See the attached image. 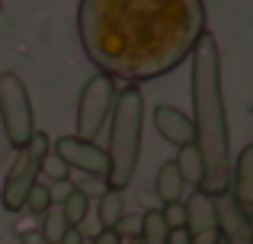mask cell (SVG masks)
Instances as JSON below:
<instances>
[{
    "label": "cell",
    "mask_w": 253,
    "mask_h": 244,
    "mask_svg": "<svg viewBox=\"0 0 253 244\" xmlns=\"http://www.w3.org/2000/svg\"><path fill=\"white\" fill-rule=\"evenodd\" d=\"M58 244H84V232H81V225H68V232L61 235V241Z\"/></svg>",
    "instance_id": "obj_24"
},
{
    "label": "cell",
    "mask_w": 253,
    "mask_h": 244,
    "mask_svg": "<svg viewBox=\"0 0 253 244\" xmlns=\"http://www.w3.org/2000/svg\"><path fill=\"white\" fill-rule=\"evenodd\" d=\"M183 177H179V170H176V164L167 161V164H161V170H157V177H154V193H157V199L161 202H176V199H183Z\"/></svg>",
    "instance_id": "obj_12"
},
{
    "label": "cell",
    "mask_w": 253,
    "mask_h": 244,
    "mask_svg": "<svg viewBox=\"0 0 253 244\" xmlns=\"http://www.w3.org/2000/svg\"><path fill=\"white\" fill-rule=\"evenodd\" d=\"M167 244H189V235H186V228H170Z\"/></svg>",
    "instance_id": "obj_26"
},
{
    "label": "cell",
    "mask_w": 253,
    "mask_h": 244,
    "mask_svg": "<svg viewBox=\"0 0 253 244\" xmlns=\"http://www.w3.org/2000/svg\"><path fill=\"white\" fill-rule=\"evenodd\" d=\"M68 225H71V222L64 219L61 202H51V209L42 215V228H39V232L45 235V241H48V244H58V241H61V235L68 232Z\"/></svg>",
    "instance_id": "obj_16"
},
{
    "label": "cell",
    "mask_w": 253,
    "mask_h": 244,
    "mask_svg": "<svg viewBox=\"0 0 253 244\" xmlns=\"http://www.w3.org/2000/svg\"><path fill=\"white\" fill-rule=\"evenodd\" d=\"M215 212H218V228H221L224 244H250L253 241V222L237 209L231 193L215 196Z\"/></svg>",
    "instance_id": "obj_9"
},
{
    "label": "cell",
    "mask_w": 253,
    "mask_h": 244,
    "mask_svg": "<svg viewBox=\"0 0 253 244\" xmlns=\"http://www.w3.org/2000/svg\"><path fill=\"white\" fill-rule=\"evenodd\" d=\"M61 209L71 225H84V219L90 215V196H84L77 187H71V193L61 199Z\"/></svg>",
    "instance_id": "obj_17"
},
{
    "label": "cell",
    "mask_w": 253,
    "mask_h": 244,
    "mask_svg": "<svg viewBox=\"0 0 253 244\" xmlns=\"http://www.w3.org/2000/svg\"><path fill=\"white\" fill-rule=\"evenodd\" d=\"M77 190H81L84 196H99L109 190V183H106V177H96V174H81V180L74 183Z\"/></svg>",
    "instance_id": "obj_20"
},
{
    "label": "cell",
    "mask_w": 253,
    "mask_h": 244,
    "mask_svg": "<svg viewBox=\"0 0 253 244\" xmlns=\"http://www.w3.org/2000/svg\"><path fill=\"white\" fill-rule=\"evenodd\" d=\"M0 122H3V135L13 148H23L36 132V113L29 103V90H26L23 77L3 71L0 74Z\"/></svg>",
    "instance_id": "obj_5"
},
{
    "label": "cell",
    "mask_w": 253,
    "mask_h": 244,
    "mask_svg": "<svg viewBox=\"0 0 253 244\" xmlns=\"http://www.w3.org/2000/svg\"><path fill=\"white\" fill-rule=\"evenodd\" d=\"M51 151V142L45 132H32V138L16 151V161H13L10 174L3 180V190H0V202H3L6 212H23L26 193L32 190V183L42 177V161Z\"/></svg>",
    "instance_id": "obj_4"
},
{
    "label": "cell",
    "mask_w": 253,
    "mask_h": 244,
    "mask_svg": "<svg viewBox=\"0 0 253 244\" xmlns=\"http://www.w3.org/2000/svg\"><path fill=\"white\" fill-rule=\"evenodd\" d=\"M112 232H116L119 238H138V232H141V212H138V215L125 212L122 219L116 222V228H112Z\"/></svg>",
    "instance_id": "obj_22"
},
{
    "label": "cell",
    "mask_w": 253,
    "mask_h": 244,
    "mask_svg": "<svg viewBox=\"0 0 253 244\" xmlns=\"http://www.w3.org/2000/svg\"><path fill=\"white\" fill-rule=\"evenodd\" d=\"M96 215H99V228H116V222L125 215V190L109 187L106 193H99Z\"/></svg>",
    "instance_id": "obj_13"
},
{
    "label": "cell",
    "mask_w": 253,
    "mask_h": 244,
    "mask_svg": "<svg viewBox=\"0 0 253 244\" xmlns=\"http://www.w3.org/2000/svg\"><path fill=\"white\" fill-rule=\"evenodd\" d=\"M231 199L237 202L244 215L253 222V142L237 154V161H231Z\"/></svg>",
    "instance_id": "obj_10"
},
{
    "label": "cell",
    "mask_w": 253,
    "mask_h": 244,
    "mask_svg": "<svg viewBox=\"0 0 253 244\" xmlns=\"http://www.w3.org/2000/svg\"><path fill=\"white\" fill-rule=\"evenodd\" d=\"M176 170H179V177H183V183H192V187H199L202 183V154H199V148H196V142H189V145H179V151H176Z\"/></svg>",
    "instance_id": "obj_14"
},
{
    "label": "cell",
    "mask_w": 253,
    "mask_h": 244,
    "mask_svg": "<svg viewBox=\"0 0 253 244\" xmlns=\"http://www.w3.org/2000/svg\"><path fill=\"white\" fill-rule=\"evenodd\" d=\"M205 32L202 0H81L77 36L96 71L154 81L189 58Z\"/></svg>",
    "instance_id": "obj_1"
},
{
    "label": "cell",
    "mask_w": 253,
    "mask_h": 244,
    "mask_svg": "<svg viewBox=\"0 0 253 244\" xmlns=\"http://www.w3.org/2000/svg\"><path fill=\"white\" fill-rule=\"evenodd\" d=\"M0 13H3V0H0Z\"/></svg>",
    "instance_id": "obj_27"
},
{
    "label": "cell",
    "mask_w": 253,
    "mask_h": 244,
    "mask_svg": "<svg viewBox=\"0 0 253 244\" xmlns=\"http://www.w3.org/2000/svg\"><path fill=\"white\" fill-rule=\"evenodd\" d=\"M154 129L164 142L170 145H189L196 142V129H192V119L176 106H154Z\"/></svg>",
    "instance_id": "obj_11"
},
{
    "label": "cell",
    "mask_w": 253,
    "mask_h": 244,
    "mask_svg": "<svg viewBox=\"0 0 253 244\" xmlns=\"http://www.w3.org/2000/svg\"><path fill=\"white\" fill-rule=\"evenodd\" d=\"M116 94H119V84L106 71H96L93 77H86L81 100H77V138H90L93 142L99 135V129L109 122Z\"/></svg>",
    "instance_id": "obj_6"
},
{
    "label": "cell",
    "mask_w": 253,
    "mask_h": 244,
    "mask_svg": "<svg viewBox=\"0 0 253 244\" xmlns=\"http://www.w3.org/2000/svg\"><path fill=\"white\" fill-rule=\"evenodd\" d=\"M51 202H55V199H51V187H48V183H42V180H36V183H32V190L26 193L23 209H26V212H32L36 219H42V215L51 209Z\"/></svg>",
    "instance_id": "obj_18"
},
{
    "label": "cell",
    "mask_w": 253,
    "mask_h": 244,
    "mask_svg": "<svg viewBox=\"0 0 253 244\" xmlns=\"http://www.w3.org/2000/svg\"><path fill=\"white\" fill-rule=\"evenodd\" d=\"M55 154L61 157L71 170H77V174H96V177L109 174V154H106V148H99L90 138H77V135L58 138Z\"/></svg>",
    "instance_id": "obj_8"
},
{
    "label": "cell",
    "mask_w": 253,
    "mask_h": 244,
    "mask_svg": "<svg viewBox=\"0 0 253 244\" xmlns=\"http://www.w3.org/2000/svg\"><path fill=\"white\" fill-rule=\"evenodd\" d=\"M170 225L164 222L161 209H148L141 212V232H138V244H167Z\"/></svg>",
    "instance_id": "obj_15"
},
{
    "label": "cell",
    "mask_w": 253,
    "mask_h": 244,
    "mask_svg": "<svg viewBox=\"0 0 253 244\" xmlns=\"http://www.w3.org/2000/svg\"><path fill=\"white\" fill-rule=\"evenodd\" d=\"M93 244H122V238H119L112 228H99L96 238H93Z\"/></svg>",
    "instance_id": "obj_25"
},
{
    "label": "cell",
    "mask_w": 253,
    "mask_h": 244,
    "mask_svg": "<svg viewBox=\"0 0 253 244\" xmlns=\"http://www.w3.org/2000/svg\"><path fill=\"white\" fill-rule=\"evenodd\" d=\"M16 235H19V241H23V244H48L39 228H26V232H16Z\"/></svg>",
    "instance_id": "obj_23"
},
{
    "label": "cell",
    "mask_w": 253,
    "mask_h": 244,
    "mask_svg": "<svg viewBox=\"0 0 253 244\" xmlns=\"http://www.w3.org/2000/svg\"><path fill=\"white\" fill-rule=\"evenodd\" d=\"M141 132H144V94L138 84L119 87L109 113V174L106 183L112 190H125L138 170L141 157Z\"/></svg>",
    "instance_id": "obj_3"
},
{
    "label": "cell",
    "mask_w": 253,
    "mask_h": 244,
    "mask_svg": "<svg viewBox=\"0 0 253 244\" xmlns=\"http://www.w3.org/2000/svg\"><path fill=\"white\" fill-rule=\"evenodd\" d=\"M250 244H253V241H250Z\"/></svg>",
    "instance_id": "obj_28"
},
{
    "label": "cell",
    "mask_w": 253,
    "mask_h": 244,
    "mask_svg": "<svg viewBox=\"0 0 253 244\" xmlns=\"http://www.w3.org/2000/svg\"><path fill=\"white\" fill-rule=\"evenodd\" d=\"M42 174H45V180H48V183L71 180V167L55 154V151H48V154H45V161H42Z\"/></svg>",
    "instance_id": "obj_19"
},
{
    "label": "cell",
    "mask_w": 253,
    "mask_h": 244,
    "mask_svg": "<svg viewBox=\"0 0 253 244\" xmlns=\"http://www.w3.org/2000/svg\"><path fill=\"white\" fill-rule=\"evenodd\" d=\"M189 87H192V129L196 148L202 154V183L199 190L209 196H221L231 187V135L228 109L221 87V55L211 32H202L189 51Z\"/></svg>",
    "instance_id": "obj_2"
},
{
    "label": "cell",
    "mask_w": 253,
    "mask_h": 244,
    "mask_svg": "<svg viewBox=\"0 0 253 244\" xmlns=\"http://www.w3.org/2000/svg\"><path fill=\"white\" fill-rule=\"evenodd\" d=\"M186 235L189 244H224L221 228H218V212H215V196L202 193L196 187V193L186 199Z\"/></svg>",
    "instance_id": "obj_7"
},
{
    "label": "cell",
    "mask_w": 253,
    "mask_h": 244,
    "mask_svg": "<svg viewBox=\"0 0 253 244\" xmlns=\"http://www.w3.org/2000/svg\"><path fill=\"white\" fill-rule=\"evenodd\" d=\"M161 212H164V222H167L170 228H183V225H186V202H183V199L164 202Z\"/></svg>",
    "instance_id": "obj_21"
}]
</instances>
